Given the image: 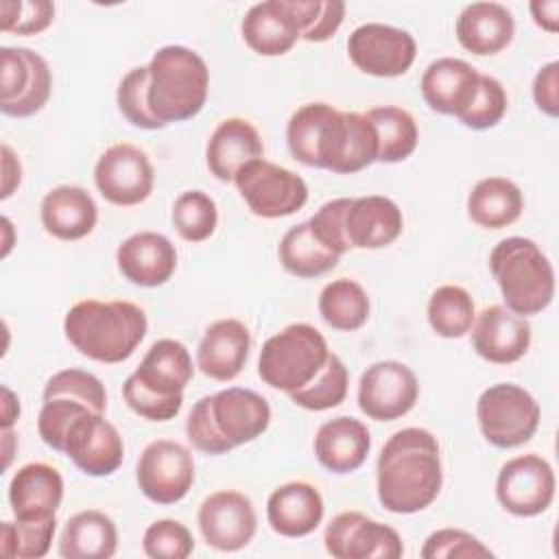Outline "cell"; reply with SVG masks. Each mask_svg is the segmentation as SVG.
Instances as JSON below:
<instances>
[{"label":"cell","instance_id":"cell-9","mask_svg":"<svg viewBox=\"0 0 559 559\" xmlns=\"http://www.w3.org/2000/svg\"><path fill=\"white\" fill-rule=\"evenodd\" d=\"M247 207L262 218H282L299 212L308 201L306 181L264 157L245 164L234 179Z\"/></svg>","mask_w":559,"mask_h":559},{"label":"cell","instance_id":"cell-13","mask_svg":"<svg viewBox=\"0 0 559 559\" xmlns=\"http://www.w3.org/2000/svg\"><path fill=\"white\" fill-rule=\"evenodd\" d=\"M496 498L504 511L518 518L544 513L555 498L552 465L539 454H522L507 461L496 478Z\"/></svg>","mask_w":559,"mask_h":559},{"label":"cell","instance_id":"cell-27","mask_svg":"<svg viewBox=\"0 0 559 559\" xmlns=\"http://www.w3.org/2000/svg\"><path fill=\"white\" fill-rule=\"evenodd\" d=\"M371 450L369 428L356 417H334L319 426L314 435L317 461L332 474L356 472Z\"/></svg>","mask_w":559,"mask_h":559},{"label":"cell","instance_id":"cell-12","mask_svg":"<svg viewBox=\"0 0 559 559\" xmlns=\"http://www.w3.org/2000/svg\"><path fill=\"white\" fill-rule=\"evenodd\" d=\"M347 55L360 72L391 79L411 70L417 57V44L404 28L367 22L352 31L347 39Z\"/></svg>","mask_w":559,"mask_h":559},{"label":"cell","instance_id":"cell-5","mask_svg":"<svg viewBox=\"0 0 559 559\" xmlns=\"http://www.w3.org/2000/svg\"><path fill=\"white\" fill-rule=\"evenodd\" d=\"M210 90V70L199 52L186 46H164L148 63V107L166 127L194 118Z\"/></svg>","mask_w":559,"mask_h":559},{"label":"cell","instance_id":"cell-30","mask_svg":"<svg viewBox=\"0 0 559 559\" xmlns=\"http://www.w3.org/2000/svg\"><path fill=\"white\" fill-rule=\"evenodd\" d=\"M44 229L59 240H81L96 227L98 207L81 186H57L39 205Z\"/></svg>","mask_w":559,"mask_h":559},{"label":"cell","instance_id":"cell-6","mask_svg":"<svg viewBox=\"0 0 559 559\" xmlns=\"http://www.w3.org/2000/svg\"><path fill=\"white\" fill-rule=\"evenodd\" d=\"M489 269L504 306L515 314L531 317L550 306L555 297V269L531 238H502L489 253Z\"/></svg>","mask_w":559,"mask_h":559},{"label":"cell","instance_id":"cell-38","mask_svg":"<svg viewBox=\"0 0 559 559\" xmlns=\"http://www.w3.org/2000/svg\"><path fill=\"white\" fill-rule=\"evenodd\" d=\"M57 518L4 520L0 524V552L13 559H39L50 550Z\"/></svg>","mask_w":559,"mask_h":559},{"label":"cell","instance_id":"cell-10","mask_svg":"<svg viewBox=\"0 0 559 559\" xmlns=\"http://www.w3.org/2000/svg\"><path fill=\"white\" fill-rule=\"evenodd\" d=\"M52 74L46 59L31 48H0V111L28 118L50 98Z\"/></svg>","mask_w":559,"mask_h":559},{"label":"cell","instance_id":"cell-15","mask_svg":"<svg viewBox=\"0 0 559 559\" xmlns=\"http://www.w3.org/2000/svg\"><path fill=\"white\" fill-rule=\"evenodd\" d=\"M323 544L334 559H400L402 537L395 528L360 511H343L325 526Z\"/></svg>","mask_w":559,"mask_h":559},{"label":"cell","instance_id":"cell-21","mask_svg":"<svg viewBox=\"0 0 559 559\" xmlns=\"http://www.w3.org/2000/svg\"><path fill=\"white\" fill-rule=\"evenodd\" d=\"M210 408L218 432L231 448L258 439L271 424L269 402L251 389H223L210 395Z\"/></svg>","mask_w":559,"mask_h":559},{"label":"cell","instance_id":"cell-18","mask_svg":"<svg viewBox=\"0 0 559 559\" xmlns=\"http://www.w3.org/2000/svg\"><path fill=\"white\" fill-rule=\"evenodd\" d=\"M63 454L87 476H109L124 459L120 432L100 413L81 415L68 430Z\"/></svg>","mask_w":559,"mask_h":559},{"label":"cell","instance_id":"cell-54","mask_svg":"<svg viewBox=\"0 0 559 559\" xmlns=\"http://www.w3.org/2000/svg\"><path fill=\"white\" fill-rule=\"evenodd\" d=\"M20 417V400L17 395L9 389V386H2V430L11 428Z\"/></svg>","mask_w":559,"mask_h":559},{"label":"cell","instance_id":"cell-55","mask_svg":"<svg viewBox=\"0 0 559 559\" xmlns=\"http://www.w3.org/2000/svg\"><path fill=\"white\" fill-rule=\"evenodd\" d=\"M13 443H17V439H15L13 430H11V428L2 430V448H4V469H7V467H9V463H11V454H13Z\"/></svg>","mask_w":559,"mask_h":559},{"label":"cell","instance_id":"cell-32","mask_svg":"<svg viewBox=\"0 0 559 559\" xmlns=\"http://www.w3.org/2000/svg\"><path fill=\"white\" fill-rule=\"evenodd\" d=\"M118 548V528L96 509L79 511L63 524L59 555L63 559H109Z\"/></svg>","mask_w":559,"mask_h":559},{"label":"cell","instance_id":"cell-11","mask_svg":"<svg viewBox=\"0 0 559 559\" xmlns=\"http://www.w3.org/2000/svg\"><path fill=\"white\" fill-rule=\"evenodd\" d=\"M140 491L155 504H175L194 485V459L190 450L170 439L151 441L135 467Z\"/></svg>","mask_w":559,"mask_h":559},{"label":"cell","instance_id":"cell-23","mask_svg":"<svg viewBox=\"0 0 559 559\" xmlns=\"http://www.w3.org/2000/svg\"><path fill=\"white\" fill-rule=\"evenodd\" d=\"M343 227L349 249H382L400 238L404 218L395 201L369 194L349 201Z\"/></svg>","mask_w":559,"mask_h":559},{"label":"cell","instance_id":"cell-52","mask_svg":"<svg viewBox=\"0 0 559 559\" xmlns=\"http://www.w3.org/2000/svg\"><path fill=\"white\" fill-rule=\"evenodd\" d=\"M22 181V166L9 144H2V192L0 199H9Z\"/></svg>","mask_w":559,"mask_h":559},{"label":"cell","instance_id":"cell-48","mask_svg":"<svg viewBox=\"0 0 559 559\" xmlns=\"http://www.w3.org/2000/svg\"><path fill=\"white\" fill-rule=\"evenodd\" d=\"M186 435H188V441L192 443V448H197L199 452L210 454V456L227 454L229 450H234L216 428V421H214L212 408H210V395L201 397L188 413Z\"/></svg>","mask_w":559,"mask_h":559},{"label":"cell","instance_id":"cell-25","mask_svg":"<svg viewBox=\"0 0 559 559\" xmlns=\"http://www.w3.org/2000/svg\"><path fill=\"white\" fill-rule=\"evenodd\" d=\"M61 500L63 478L48 463H26L9 483V504L15 520L55 518Z\"/></svg>","mask_w":559,"mask_h":559},{"label":"cell","instance_id":"cell-4","mask_svg":"<svg viewBox=\"0 0 559 559\" xmlns=\"http://www.w3.org/2000/svg\"><path fill=\"white\" fill-rule=\"evenodd\" d=\"M192 376L194 365L186 345L175 338H159L124 380L122 397L135 415L148 421H168L179 415L183 389Z\"/></svg>","mask_w":559,"mask_h":559},{"label":"cell","instance_id":"cell-3","mask_svg":"<svg viewBox=\"0 0 559 559\" xmlns=\"http://www.w3.org/2000/svg\"><path fill=\"white\" fill-rule=\"evenodd\" d=\"M146 328V312L124 299H83L63 319V332L70 345L81 356L105 365L127 360L144 341Z\"/></svg>","mask_w":559,"mask_h":559},{"label":"cell","instance_id":"cell-35","mask_svg":"<svg viewBox=\"0 0 559 559\" xmlns=\"http://www.w3.org/2000/svg\"><path fill=\"white\" fill-rule=\"evenodd\" d=\"M376 129L378 138V162L397 164L413 155L419 140L415 118L395 105L373 107L365 114Z\"/></svg>","mask_w":559,"mask_h":559},{"label":"cell","instance_id":"cell-16","mask_svg":"<svg viewBox=\"0 0 559 559\" xmlns=\"http://www.w3.org/2000/svg\"><path fill=\"white\" fill-rule=\"evenodd\" d=\"M94 183L114 205H138L153 192L155 170L146 153L133 144L109 146L94 166Z\"/></svg>","mask_w":559,"mask_h":559},{"label":"cell","instance_id":"cell-40","mask_svg":"<svg viewBox=\"0 0 559 559\" xmlns=\"http://www.w3.org/2000/svg\"><path fill=\"white\" fill-rule=\"evenodd\" d=\"M170 218L183 240L203 242L218 225V210L214 199L203 190H188L175 199Z\"/></svg>","mask_w":559,"mask_h":559},{"label":"cell","instance_id":"cell-8","mask_svg":"<svg viewBox=\"0 0 559 559\" xmlns=\"http://www.w3.org/2000/svg\"><path fill=\"white\" fill-rule=\"evenodd\" d=\"M539 404L513 382H500L485 389L476 402V419L483 437L500 448L511 450L531 441L539 426Z\"/></svg>","mask_w":559,"mask_h":559},{"label":"cell","instance_id":"cell-17","mask_svg":"<svg viewBox=\"0 0 559 559\" xmlns=\"http://www.w3.org/2000/svg\"><path fill=\"white\" fill-rule=\"evenodd\" d=\"M197 520L207 546L223 552L245 548L258 528V515L251 500L234 489L210 493L201 502Z\"/></svg>","mask_w":559,"mask_h":559},{"label":"cell","instance_id":"cell-37","mask_svg":"<svg viewBox=\"0 0 559 559\" xmlns=\"http://www.w3.org/2000/svg\"><path fill=\"white\" fill-rule=\"evenodd\" d=\"M476 319L472 295L463 286L443 284L428 299V323L443 338L465 336Z\"/></svg>","mask_w":559,"mask_h":559},{"label":"cell","instance_id":"cell-24","mask_svg":"<svg viewBox=\"0 0 559 559\" xmlns=\"http://www.w3.org/2000/svg\"><path fill=\"white\" fill-rule=\"evenodd\" d=\"M249 347L251 334L242 321L218 319L207 325L197 347V367L212 380L229 382L242 371Z\"/></svg>","mask_w":559,"mask_h":559},{"label":"cell","instance_id":"cell-47","mask_svg":"<svg viewBox=\"0 0 559 559\" xmlns=\"http://www.w3.org/2000/svg\"><path fill=\"white\" fill-rule=\"evenodd\" d=\"M424 559H452V557H493V552L472 533L461 528H439L430 533L419 552Z\"/></svg>","mask_w":559,"mask_h":559},{"label":"cell","instance_id":"cell-43","mask_svg":"<svg viewBox=\"0 0 559 559\" xmlns=\"http://www.w3.org/2000/svg\"><path fill=\"white\" fill-rule=\"evenodd\" d=\"M507 105H509V98L502 83L489 74H480L474 100L456 120L467 129L485 131L496 127L504 118Z\"/></svg>","mask_w":559,"mask_h":559},{"label":"cell","instance_id":"cell-41","mask_svg":"<svg viewBox=\"0 0 559 559\" xmlns=\"http://www.w3.org/2000/svg\"><path fill=\"white\" fill-rule=\"evenodd\" d=\"M52 397H70L85 406H90L94 413L105 415L107 411V391L103 382L83 369H61L52 373L44 386V400Z\"/></svg>","mask_w":559,"mask_h":559},{"label":"cell","instance_id":"cell-19","mask_svg":"<svg viewBox=\"0 0 559 559\" xmlns=\"http://www.w3.org/2000/svg\"><path fill=\"white\" fill-rule=\"evenodd\" d=\"M469 332L476 354L493 365H511L531 347V323L526 317L500 304L483 308Z\"/></svg>","mask_w":559,"mask_h":559},{"label":"cell","instance_id":"cell-29","mask_svg":"<svg viewBox=\"0 0 559 559\" xmlns=\"http://www.w3.org/2000/svg\"><path fill=\"white\" fill-rule=\"evenodd\" d=\"M515 35L511 11L500 2H472L456 17V39L472 55L504 50Z\"/></svg>","mask_w":559,"mask_h":559},{"label":"cell","instance_id":"cell-22","mask_svg":"<svg viewBox=\"0 0 559 559\" xmlns=\"http://www.w3.org/2000/svg\"><path fill=\"white\" fill-rule=\"evenodd\" d=\"M480 72L463 59H435L421 74V96L426 105L443 116L459 118L476 96Z\"/></svg>","mask_w":559,"mask_h":559},{"label":"cell","instance_id":"cell-26","mask_svg":"<svg viewBox=\"0 0 559 559\" xmlns=\"http://www.w3.org/2000/svg\"><path fill=\"white\" fill-rule=\"evenodd\" d=\"M325 507L319 489L304 480L284 483L266 500V520L282 537H306L323 520Z\"/></svg>","mask_w":559,"mask_h":559},{"label":"cell","instance_id":"cell-50","mask_svg":"<svg viewBox=\"0 0 559 559\" xmlns=\"http://www.w3.org/2000/svg\"><path fill=\"white\" fill-rule=\"evenodd\" d=\"M533 100L539 111L550 118L559 114V61H550L539 68L533 81Z\"/></svg>","mask_w":559,"mask_h":559},{"label":"cell","instance_id":"cell-1","mask_svg":"<svg viewBox=\"0 0 559 559\" xmlns=\"http://www.w3.org/2000/svg\"><path fill=\"white\" fill-rule=\"evenodd\" d=\"M286 144L304 166L338 175H352L378 162V138L369 118L338 111L328 103L301 105L286 124Z\"/></svg>","mask_w":559,"mask_h":559},{"label":"cell","instance_id":"cell-46","mask_svg":"<svg viewBox=\"0 0 559 559\" xmlns=\"http://www.w3.org/2000/svg\"><path fill=\"white\" fill-rule=\"evenodd\" d=\"M55 20V4L48 0H2L0 28L4 33L35 35L46 31Z\"/></svg>","mask_w":559,"mask_h":559},{"label":"cell","instance_id":"cell-36","mask_svg":"<svg viewBox=\"0 0 559 559\" xmlns=\"http://www.w3.org/2000/svg\"><path fill=\"white\" fill-rule=\"evenodd\" d=\"M367 290L347 277H338L323 286L319 295V314L323 321L338 332L360 330L369 319Z\"/></svg>","mask_w":559,"mask_h":559},{"label":"cell","instance_id":"cell-49","mask_svg":"<svg viewBox=\"0 0 559 559\" xmlns=\"http://www.w3.org/2000/svg\"><path fill=\"white\" fill-rule=\"evenodd\" d=\"M349 201H352L349 197L332 199V201L323 203L317 210V214L308 221L312 234L321 240V245H325L336 255H343L345 251H349V245L345 238V227H343Z\"/></svg>","mask_w":559,"mask_h":559},{"label":"cell","instance_id":"cell-34","mask_svg":"<svg viewBox=\"0 0 559 559\" xmlns=\"http://www.w3.org/2000/svg\"><path fill=\"white\" fill-rule=\"evenodd\" d=\"M277 255L282 266L290 275L304 277V280L325 275L341 260V255H336L325 245H321V240L312 234L308 221L290 227L284 234L277 247Z\"/></svg>","mask_w":559,"mask_h":559},{"label":"cell","instance_id":"cell-44","mask_svg":"<svg viewBox=\"0 0 559 559\" xmlns=\"http://www.w3.org/2000/svg\"><path fill=\"white\" fill-rule=\"evenodd\" d=\"M142 550L151 559H186L194 550L192 533L179 520H155L142 537Z\"/></svg>","mask_w":559,"mask_h":559},{"label":"cell","instance_id":"cell-14","mask_svg":"<svg viewBox=\"0 0 559 559\" xmlns=\"http://www.w3.org/2000/svg\"><path fill=\"white\" fill-rule=\"evenodd\" d=\"M419 397L415 371L400 360L369 365L358 382V406L376 421H393L413 411Z\"/></svg>","mask_w":559,"mask_h":559},{"label":"cell","instance_id":"cell-51","mask_svg":"<svg viewBox=\"0 0 559 559\" xmlns=\"http://www.w3.org/2000/svg\"><path fill=\"white\" fill-rule=\"evenodd\" d=\"M345 17V2L343 0H323V9L314 22V26L304 33L301 39L312 41V44H321L325 39H330L343 24Z\"/></svg>","mask_w":559,"mask_h":559},{"label":"cell","instance_id":"cell-45","mask_svg":"<svg viewBox=\"0 0 559 559\" xmlns=\"http://www.w3.org/2000/svg\"><path fill=\"white\" fill-rule=\"evenodd\" d=\"M85 413H94V411L76 400H70V397L44 400L41 411L37 415V432H39L41 441L48 448L63 452V443H66L70 426Z\"/></svg>","mask_w":559,"mask_h":559},{"label":"cell","instance_id":"cell-33","mask_svg":"<svg viewBox=\"0 0 559 559\" xmlns=\"http://www.w3.org/2000/svg\"><path fill=\"white\" fill-rule=\"evenodd\" d=\"M522 190L507 177H485L467 194V216L485 229H502L520 218Z\"/></svg>","mask_w":559,"mask_h":559},{"label":"cell","instance_id":"cell-39","mask_svg":"<svg viewBox=\"0 0 559 559\" xmlns=\"http://www.w3.org/2000/svg\"><path fill=\"white\" fill-rule=\"evenodd\" d=\"M347 384H349L347 367L343 365V360L336 354H330L328 362L317 373V378L312 382H308L306 386L288 393V397L306 411L321 413V411L334 408L345 402Z\"/></svg>","mask_w":559,"mask_h":559},{"label":"cell","instance_id":"cell-42","mask_svg":"<svg viewBox=\"0 0 559 559\" xmlns=\"http://www.w3.org/2000/svg\"><path fill=\"white\" fill-rule=\"evenodd\" d=\"M116 103L120 114L140 129L155 131L164 129V124L151 114L148 107V66H138L129 70L118 83Z\"/></svg>","mask_w":559,"mask_h":559},{"label":"cell","instance_id":"cell-53","mask_svg":"<svg viewBox=\"0 0 559 559\" xmlns=\"http://www.w3.org/2000/svg\"><path fill=\"white\" fill-rule=\"evenodd\" d=\"M533 22L546 31L557 33L559 31V0H533L528 4Z\"/></svg>","mask_w":559,"mask_h":559},{"label":"cell","instance_id":"cell-2","mask_svg":"<svg viewBox=\"0 0 559 559\" xmlns=\"http://www.w3.org/2000/svg\"><path fill=\"white\" fill-rule=\"evenodd\" d=\"M443 485L441 448L426 428H402L380 450L376 487L380 504L400 515L430 507Z\"/></svg>","mask_w":559,"mask_h":559},{"label":"cell","instance_id":"cell-28","mask_svg":"<svg viewBox=\"0 0 559 559\" xmlns=\"http://www.w3.org/2000/svg\"><path fill=\"white\" fill-rule=\"evenodd\" d=\"M264 146L258 129L245 118L223 120L210 135L205 146V162L218 181H234L238 170L262 157Z\"/></svg>","mask_w":559,"mask_h":559},{"label":"cell","instance_id":"cell-20","mask_svg":"<svg viewBox=\"0 0 559 559\" xmlns=\"http://www.w3.org/2000/svg\"><path fill=\"white\" fill-rule=\"evenodd\" d=\"M116 264L122 277L131 284L155 288L173 277L177 269V249L164 234L138 231L118 245Z\"/></svg>","mask_w":559,"mask_h":559},{"label":"cell","instance_id":"cell-31","mask_svg":"<svg viewBox=\"0 0 559 559\" xmlns=\"http://www.w3.org/2000/svg\"><path fill=\"white\" fill-rule=\"evenodd\" d=\"M240 31L245 44L262 57L286 55L301 37L286 0H264L253 4L245 13Z\"/></svg>","mask_w":559,"mask_h":559},{"label":"cell","instance_id":"cell-7","mask_svg":"<svg viewBox=\"0 0 559 559\" xmlns=\"http://www.w3.org/2000/svg\"><path fill=\"white\" fill-rule=\"evenodd\" d=\"M325 336L310 323H293L266 338L258 358V373L271 389L293 393L317 378L328 362Z\"/></svg>","mask_w":559,"mask_h":559}]
</instances>
